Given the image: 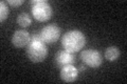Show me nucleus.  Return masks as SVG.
Wrapping results in <instances>:
<instances>
[{"instance_id": "f257e3e1", "label": "nucleus", "mask_w": 127, "mask_h": 84, "mask_svg": "<svg viewBox=\"0 0 127 84\" xmlns=\"http://www.w3.org/2000/svg\"><path fill=\"white\" fill-rule=\"evenodd\" d=\"M86 44V38L79 31H69L64 35L62 39V45L64 50L70 53H77Z\"/></svg>"}, {"instance_id": "f03ea898", "label": "nucleus", "mask_w": 127, "mask_h": 84, "mask_svg": "<svg viewBox=\"0 0 127 84\" xmlns=\"http://www.w3.org/2000/svg\"><path fill=\"white\" fill-rule=\"evenodd\" d=\"M27 56L32 62H42L48 56V47L46 43L39 41H30L27 46Z\"/></svg>"}, {"instance_id": "7ed1b4c3", "label": "nucleus", "mask_w": 127, "mask_h": 84, "mask_svg": "<svg viewBox=\"0 0 127 84\" xmlns=\"http://www.w3.org/2000/svg\"><path fill=\"white\" fill-rule=\"evenodd\" d=\"M32 15L39 22L48 21L49 19H51L53 15L52 6L46 0H42L41 2L37 3L36 5L32 6Z\"/></svg>"}, {"instance_id": "20e7f679", "label": "nucleus", "mask_w": 127, "mask_h": 84, "mask_svg": "<svg viewBox=\"0 0 127 84\" xmlns=\"http://www.w3.org/2000/svg\"><path fill=\"white\" fill-rule=\"evenodd\" d=\"M82 61L91 68H98L103 62V58L100 51L95 50H86L81 53Z\"/></svg>"}, {"instance_id": "39448f33", "label": "nucleus", "mask_w": 127, "mask_h": 84, "mask_svg": "<svg viewBox=\"0 0 127 84\" xmlns=\"http://www.w3.org/2000/svg\"><path fill=\"white\" fill-rule=\"evenodd\" d=\"M42 41L46 44H53L61 37V29L56 24H49L40 31Z\"/></svg>"}, {"instance_id": "423d86ee", "label": "nucleus", "mask_w": 127, "mask_h": 84, "mask_svg": "<svg viewBox=\"0 0 127 84\" xmlns=\"http://www.w3.org/2000/svg\"><path fill=\"white\" fill-rule=\"evenodd\" d=\"M31 40V36L25 30H19L16 31L13 34V37H12V43L15 47L17 49H22L25 46H28L30 43Z\"/></svg>"}, {"instance_id": "0eeeda50", "label": "nucleus", "mask_w": 127, "mask_h": 84, "mask_svg": "<svg viewBox=\"0 0 127 84\" xmlns=\"http://www.w3.org/2000/svg\"><path fill=\"white\" fill-rule=\"evenodd\" d=\"M75 61V56L73 53L67 50H59L55 55V64L58 67L65 66V65H69V64H73Z\"/></svg>"}, {"instance_id": "6e6552de", "label": "nucleus", "mask_w": 127, "mask_h": 84, "mask_svg": "<svg viewBox=\"0 0 127 84\" xmlns=\"http://www.w3.org/2000/svg\"><path fill=\"white\" fill-rule=\"evenodd\" d=\"M78 70L72 64L65 65L61 68V79L66 83H72L77 79Z\"/></svg>"}, {"instance_id": "1a4fd4ad", "label": "nucleus", "mask_w": 127, "mask_h": 84, "mask_svg": "<svg viewBox=\"0 0 127 84\" xmlns=\"http://www.w3.org/2000/svg\"><path fill=\"white\" fill-rule=\"evenodd\" d=\"M105 57L110 62L116 61V60H118V58L120 57V50H119L117 46L107 47L105 50Z\"/></svg>"}, {"instance_id": "9d476101", "label": "nucleus", "mask_w": 127, "mask_h": 84, "mask_svg": "<svg viewBox=\"0 0 127 84\" xmlns=\"http://www.w3.org/2000/svg\"><path fill=\"white\" fill-rule=\"evenodd\" d=\"M17 23L21 27H28L31 24V18H30V15L27 14V13H21L18 15L17 17Z\"/></svg>"}, {"instance_id": "9b49d317", "label": "nucleus", "mask_w": 127, "mask_h": 84, "mask_svg": "<svg viewBox=\"0 0 127 84\" xmlns=\"http://www.w3.org/2000/svg\"><path fill=\"white\" fill-rule=\"evenodd\" d=\"M9 6H7V2L5 1H2L0 2V21H4V20L7 18V16H9Z\"/></svg>"}, {"instance_id": "f8f14e48", "label": "nucleus", "mask_w": 127, "mask_h": 84, "mask_svg": "<svg viewBox=\"0 0 127 84\" xmlns=\"http://www.w3.org/2000/svg\"><path fill=\"white\" fill-rule=\"evenodd\" d=\"M23 3V0H9L7 4H10L12 6H19Z\"/></svg>"}, {"instance_id": "ddd939ff", "label": "nucleus", "mask_w": 127, "mask_h": 84, "mask_svg": "<svg viewBox=\"0 0 127 84\" xmlns=\"http://www.w3.org/2000/svg\"><path fill=\"white\" fill-rule=\"evenodd\" d=\"M85 69H86V67H85L84 65H82L81 67H79V69H77V70H78V71H84Z\"/></svg>"}]
</instances>
